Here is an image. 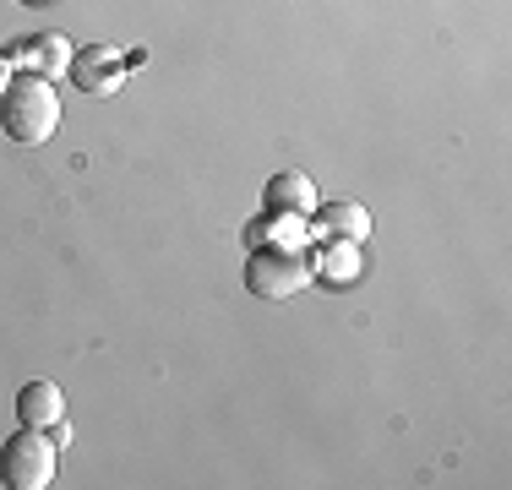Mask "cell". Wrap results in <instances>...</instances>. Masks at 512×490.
Listing matches in <instances>:
<instances>
[{"label": "cell", "instance_id": "5", "mask_svg": "<svg viewBox=\"0 0 512 490\" xmlns=\"http://www.w3.org/2000/svg\"><path fill=\"white\" fill-rule=\"evenodd\" d=\"M267 207H273V213H300V218H306L311 207H316L311 175H300V169H289V175H273V186H267Z\"/></svg>", "mask_w": 512, "mask_h": 490}, {"label": "cell", "instance_id": "2", "mask_svg": "<svg viewBox=\"0 0 512 490\" xmlns=\"http://www.w3.org/2000/svg\"><path fill=\"white\" fill-rule=\"evenodd\" d=\"M0 480L11 490H44L55 480V441H44L39 431L22 425V436H11L0 447Z\"/></svg>", "mask_w": 512, "mask_h": 490}, {"label": "cell", "instance_id": "10", "mask_svg": "<svg viewBox=\"0 0 512 490\" xmlns=\"http://www.w3.org/2000/svg\"><path fill=\"white\" fill-rule=\"evenodd\" d=\"M22 6H50V0H22Z\"/></svg>", "mask_w": 512, "mask_h": 490}, {"label": "cell", "instance_id": "9", "mask_svg": "<svg viewBox=\"0 0 512 490\" xmlns=\"http://www.w3.org/2000/svg\"><path fill=\"white\" fill-rule=\"evenodd\" d=\"M6 88H11V60L0 55V93H6Z\"/></svg>", "mask_w": 512, "mask_h": 490}, {"label": "cell", "instance_id": "1", "mask_svg": "<svg viewBox=\"0 0 512 490\" xmlns=\"http://www.w3.org/2000/svg\"><path fill=\"white\" fill-rule=\"evenodd\" d=\"M0 126L11 142H50L60 126V93L50 88V77L39 71L11 77V88L0 93Z\"/></svg>", "mask_w": 512, "mask_h": 490}, {"label": "cell", "instance_id": "8", "mask_svg": "<svg viewBox=\"0 0 512 490\" xmlns=\"http://www.w3.org/2000/svg\"><path fill=\"white\" fill-rule=\"evenodd\" d=\"M322 218H327V229H338V235H365V207L355 202H333V207H322Z\"/></svg>", "mask_w": 512, "mask_h": 490}, {"label": "cell", "instance_id": "7", "mask_svg": "<svg viewBox=\"0 0 512 490\" xmlns=\"http://www.w3.org/2000/svg\"><path fill=\"white\" fill-rule=\"evenodd\" d=\"M77 77L88 93H115L120 66H115V55H88V60H77Z\"/></svg>", "mask_w": 512, "mask_h": 490}, {"label": "cell", "instance_id": "6", "mask_svg": "<svg viewBox=\"0 0 512 490\" xmlns=\"http://www.w3.org/2000/svg\"><path fill=\"white\" fill-rule=\"evenodd\" d=\"M22 60H28V71H39V77H60V71L71 66V44L60 39V33H39V39H22Z\"/></svg>", "mask_w": 512, "mask_h": 490}, {"label": "cell", "instance_id": "3", "mask_svg": "<svg viewBox=\"0 0 512 490\" xmlns=\"http://www.w3.org/2000/svg\"><path fill=\"white\" fill-rule=\"evenodd\" d=\"M311 284V262L300 251H256L246 262V289L256 300H289V294H300Z\"/></svg>", "mask_w": 512, "mask_h": 490}, {"label": "cell", "instance_id": "4", "mask_svg": "<svg viewBox=\"0 0 512 490\" xmlns=\"http://www.w3.org/2000/svg\"><path fill=\"white\" fill-rule=\"evenodd\" d=\"M17 420L28 431H60L66 425V398H60L55 382H28L17 392Z\"/></svg>", "mask_w": 512, "mask_h": 490}]
</instances>
